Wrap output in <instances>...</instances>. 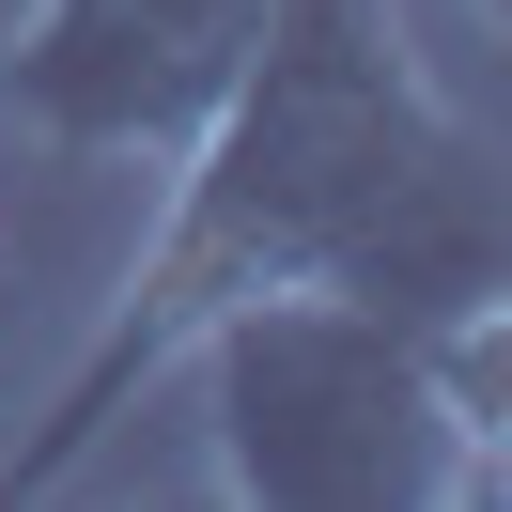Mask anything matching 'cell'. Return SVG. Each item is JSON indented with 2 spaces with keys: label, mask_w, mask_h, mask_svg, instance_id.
Listing matches in <instances>:
<instances>
[{
  "label": "cell",
  "mask_w": 512,
  "mask_h": 512,
  "mask_svg": "<svg viewBox=\"0 0 512 512\" xmlns=\"http://www.w3.org/2000/svg\"><path fill=\"white\" fill-rule=\"evenodd\" d=\"M264 280H326L388 326H450L481 295H512L497 140L435 94L404 0H264L233 94L171 156L156 249L125 264L109 326L63 357L47 419L16 435V497H47L94 435H125V404L187 357V326Z\"/></svg>",
  "instance_id": "1"
},
{
  "label": "cell",
  "mask_w": 512,
  "mask_h": 512,
  "mask_svg": "<svg viewBox=\"0 0 512 512\" xmlns=\"http://www.w3.org/2000/svg\"><path fill=\"white\" fill-rule=\"evenodd\" d=\"M171 373L202 388L218 497L249 512H497L512 466L450 419L419 326L357 311L326 280H264L187 326Z\"/></svg>",
  "instance_id": "2"
},
{
  "label": "cell",
  "mask_w": 512,
  "mask_h": 512,
  "mask_svg": "<svg viewBox=\"0 0 512 512\" xmlns=\"http://www.w3.org/2000/svg\"><path fill=\"white\" fill-rule=\"evenodd\" d=\"M264 0H32L0 32V94L47 156H140L171 171L187 125L233 94Z\"/></svg>",
  "instance_id": "3"
},
{
  "label": "cell",
  "mask_w": 512,
  "mask_h": 512,
  "mask_svg": "<svg viewBox=\"0 0 512 512\" xmlns=\"http://www.w3.org/2000/svg\"><path fill=\"white\" fill-rule=\"evenodd\" d=\"M481 16H512V0H481Z\"/></svg>",
  "instance_id": "4"
}]
</instances>
